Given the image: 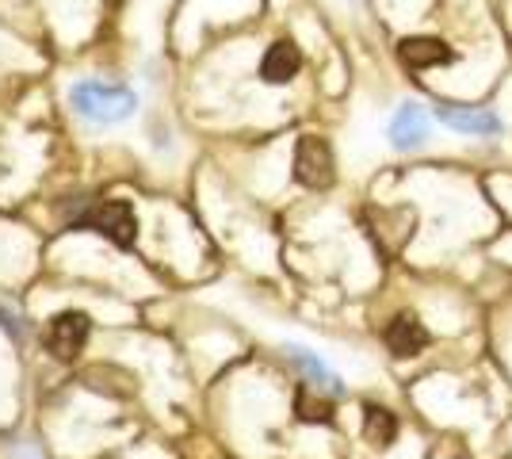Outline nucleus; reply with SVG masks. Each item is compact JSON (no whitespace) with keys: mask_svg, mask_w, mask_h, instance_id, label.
I'll return each instance as SVG.
<instances>
[{"mask_svg":"<svg viewBox=\"0 0 512 459\" xmlns=\"http://www.w3.org/2000/svg\"><path fill=\"white\" fill-rule=\"evenodd\" d=\"M69 104L88 123H123L138 111V96L127 85H111V81H77L69 88Z\"/></svg>","mask_w":512,"mask_h":459,"instance_id":"1","label":"nucleus"},{"mask_svg":"<svg viewBox=\"0 0 512 459\" xmlns=\"http://www.w3.org/2000/svg\"><path fill=\"white\" fill-rule=\"evenodd\" d=\"M73 230H96L107 241H115L119 249H130L138 238V215L127 199H100V203H88L81 211L69 215Z\"/></svg>","mask_w":512,"mask_h":459,"instance_id":"2","label":"nucleus"},{"mask_svg":"<svg viewBox=\"0 0 512 459\" xmlns=\"http://www.w3.org/2000/svg\"><path fill=\"white\" fill-rule=\"evenodd\" d=\"M295 176L306 188H329L333 184V150L325 138L306 134L295 146Z\"/></svg>","mask_w":512,"mask_h":459,"instance_id":"3","label":"nucleus"},{"mask_svg":"<svg viewBox=\"0 0 512 459\" xmlns=\"http://www.w3.org/2000/svg\"><path fill=\"white\" fill-rule=\"evenodd\" d=\"M88 333H92L88 314H81V310H62V314H54L50 326H46V345H50V352H54L58 360H73V356L88 345Z\"/></svg>","mask_w":512,"mask_h":459,"instance_id":"4","label":"nucleus"},{"mask_svg":"<svg viewBox=\"0 0 512 459\" xmlns=\"http://www.w3.org/2000/svg\"><path fill=\"white\" fill-rule=\"evenodd\" d=\"M432 131V119H428V111L421 104H402V108L394 111V119H390V142L398 146V150H413V146H421Z\"/></svg>","mask_w":512,"mask_h":459,"instance_id":"5","label":"nucleus"},{"mask_svg":"<svg viewBox=\"0 0 512 459\" xmlns=\"http://www.w3.org/2000/svg\"><path fill=\"white\" fill-rule=\"evenodd\" d=\"M398 54L409 69H432L455 62V50H448L444 39H432V35H409V39H402Z\"/></svg>","mask_w":512,"mask_h":459,"instance_id":"6","label":"nucleus"},{"mask_svg":"<svg viewBox=\"0 0 512 459\" xmlns=\"http://www.w3.org/2000/svg\"><path fill=\"white\" fill-rule=\"evenodd\" d=\"M440 123L459 134H474V138L501 134V119L490 108H440Z\"/></svg>","mask_w":512,"mask_h":459,"instance_id":"7","label":"nucleus"},{"mask_svg":"<svg viewBox=\"0 0 512 459\" xmlns=\"http://www.w3.org/2000/svg\"><path fill=\"white\" fill-rule=\"evenodd\" d=\"M428 345V329L417 322V318H394L390 326H386V349L394 352V356H417V352Z\"/></svg>","mask_w":512,"mask_h":459,"instance_id":"8","label":"nucleus"},{"mask_svg":"<svg viewBox=\"0 0 512 459\" xmlns=\"http://www.w3.org/2000/svg\"><path fill=\"white\" fill-rule=\"evenodd\" d=\"M302 66V54L295 43H276L268 46V54H264V62H260V77L268 81V85H283V81H291Z\"/></svg>","mask_w":512,"mask_h":459,"instance_id":"9","label":"nucleus"},{"mask_svg":"<svg viewBox=\"0 0 512 459\" xmlns=\"http://www.w3.org/2000/svg\"><path fill=\"white\" fill-rule=\"evenodd\" d=\"M287 356H291V364H299L306 379L310 383H318V387H329L333 394H341V379L325 368V360H318L310 349H302V345H287Z\"/></svg>","mask_w":512,"mask_h":459,"instance_id":"10","label":"nucleus"},{"mask_svg":"<svg viewBox=\"0 0 512 459\" xmlns=\"http://www.w3.org/2000/svg\"><path fill=\"white\" fill-rule=\"evenodd\" d=\"M363 437L371 440L375 448H386V444H394L398 437V417L383 410V406H367V414H363Z\"/></svg>","mask_w":512,"mask_h":459,"instance_id":"11","label":"nucleus"},{"mask_svg":"<svg viewBox=\"0 0 512 459\" xmlns=\"http://www.w3.org/2000/svg\"><path fill=\"white\" fill-rule=\"evenodd\" d=\"M299 417L302 421H321V425H329V421H333V406H329V402H321V398H314L310 387H302L299 391Z\"/></svg>","mask_w":512,"mask_h":459,"instance_id":"12","label":"nucleus"}]
</instances>
